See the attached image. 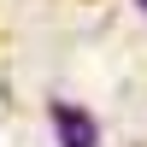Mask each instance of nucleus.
Returning <instances> with one entry per match:
<instances>
[{"label": "nucleus", "instance_id": "nucleus-1", "mask_svg": "<svg viewBox=\"0 0 147 147\" xmlns=\"http://www.w3.org/2000/svg\"><path fill=\"white\" fill-rule=\"evenodd\" d=\"M53 136L59 147H100V124L82 106H53Z\"/></svg>", "mask_w": 147, "mask_h": 147}, {"label": "nucleus", "instance_id": "nucleus-2", "mask_svg": "<svg viewBox=\"0 0 147 147\" xmlns=\"http://www.w3.org/2000/svg\"><path fill=\"white\" fill-rule=\"evenodd\" d=\"M141 6H147V0H141Z\"/></svg>", "mask_w": 147, "mask_h": 147}]
</instances>
